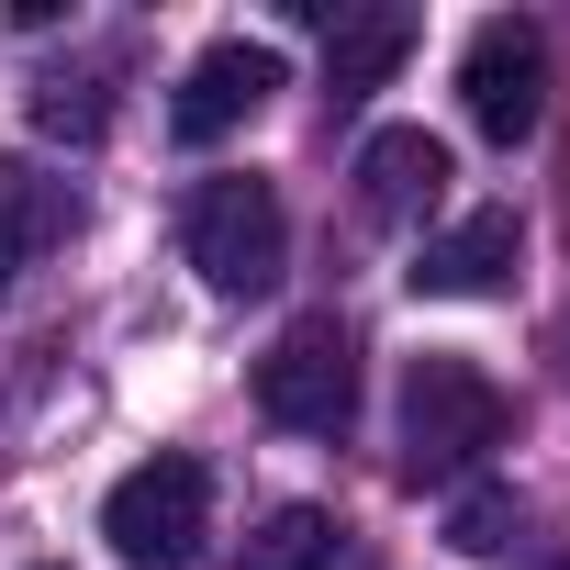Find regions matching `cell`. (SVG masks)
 Segmentation results:
<instances>
[{"label": "cell", "mask_w": 570, "mask_h": 570, "mask_svg": "<svg viewBox=\"0 0 570 570\" xmlns=\"http://www.w3.org/2000/svg\"><path fill=\"white\" fill-rule=\"evenodd\" d=\"M235 570H336V514H325V503H279V514H257L246 548H235Z\"/></svg>", "instance_id": "cell-11"}, {"label": "cell", "mask_w": 570, "mask_h": 570, "mask_svg": "<svg viewBox=\"0 0 570 570\" xmlns=\"http://www.w3.org/2000/svg\"><path fill=\"white\" fill-rule=\"evenodd\" d=\"M35 124H46V135H68V146H101L112 101H101V79H46V90H35Z\"/></svg>", "instance_id": "cell-13"}, {"label": "cell", "mask_w": 570, "mask_h": 570, "mask_svg": "<svg viewBox=\"0 0 570 570\" xmlns=\"http://www.w3.org/2000/svg\"><path fill=\"white\" fill-rule=\"evenodd\" d=\"M202 525H213V470H202L190 448H157L146 470H124V481L101 492V537H112V559H135V570H179V559L202 548Z\"/></svg>", "instance_id": "cell-3"}, {"label": "cell", "mask_w": 570, "mask_h": 570, "mask_svg": "<svg viewBox=\"0 0 570 570\" xmlns=\"http://www.w3.org/2000/svg\"><path fill=\"white\" fill-rule=\"evenodd\" d=\"M268 90H279V46L224 35V46H202V57H190V79L168 90V135H179V146H224Z\"/></svg>", "instance_id": "cell-6"}, {"label": "cell", "mask_w": 570, "mask_h": 570, "mask_svg": "<svg viewBox=\"0 0 570 570\" xmlns=\"http://www.w3.org/2000/svg\"><path fill=\"white\" fill-rule=\"evenodd\" d=\"M257 414L292 425V436H347V414H358V336L336 314H303L257 358Z\"/></svg>", "instance_id": "cell-4"}, {"label": "cell", "mask_w": 570, "mask_h": 570, "mask_svg": "<svg viewBox=\"0 0 570 570\" xmlns=\"http://www.w3.org/2000/svg\"><path fill=\"white\" fill-rule=\"evenodd\" d=\"M459 112H470V135L525 146L537 112H548V35L514 23V12H492V23L470 35V57H459Z\"/></svg>", "instance_id": "cell-5"}, {"label": "cell", "mask_w": 570, "mask_h": 570, "mask_svg": "<svg viewBox=\"0 0 570 570\" xmlns=\"http://www.w3.org/2000/svg\"><path fill=\"white\" fill-rule=\"evenodd\" d=\"M79 224V190L46 179L35 157H0V292H12L23 268H46V246H68Z\"/></svg>", "instance_id": "cell-9"}, {"label": "cell", "mask_w": 570, "mask_h": 570, "mask_svg": "<svg viewBox=\"0 0 570 570\" xmlns=\"http://www.w3.org/2000/svg\"><path fill=\"white\" fill-rule=\"evenodd\" d=\"M436 202H448V135L381 124V135L358 146V213H370V224H425Z\"/></svg>", "instance_id": "cell-8"}, {"label": "cell", "mask_w": 570, "mask_h": 570, "mask_svg": "<svg viewBox=\"0 0 570 570\" xmlns=\"http://www.w3.org/2000/svg\"><path fill=\"white\" fill-rule=\"evenodd\" d=\"M403 57H414V12H403V0H381V12H347V23L325 35V101L347 112V101L392 90Z\"/></svg>", "instance_id": "cell-10"}, {"label": "cell", "mask_w": 570, "mask_h": 570, "mask_svg": "<svg viewBox=\"0 0 570 570\" xmlns=\"http://www.w3.org/2000/svg\"><path fill=\"white\" fill-rule=\"evenodd\" d=\"M448 537H459L470 559H503V548L525 537V514H514V492H492V481H470V492H459V514H448Z\"/></svg>", "instance_id": "cell-12"}, {"label": "cell", "mask_w": 570, "mask_h": 570, "mask_svg": "<svg viewBox=\"0 0 570 570\" xmlns=\"http://www.w3.org/2000/svg\"><path fill=\"white\" fill-rule=\"evenodd\" d=\"M179 246H190V268L213 279L224 303H257V292H279V268H292V213H279L268 179L235 168V179H202V190H190Z\"/></svg>", "instance_id": "cell-2"}, {"label": "cell", "mask_w": 570, "mask_h": 570, "mask_svg": "<svg viewBox=\"0 0 570 570\" xmlns=\"http://www.w3.org/2000/svg\"><path fill=\"white\" fill-rule=\"evenodd\" d=\"M514 257H525V224H514V202H481V213H459L448 235H425L403 279H414L425 303H492L503 279H514Z\"/></svg>", "instance_id": "cell-7"}, {"label": "cell", "mask_w": 570, "mask_h": 570, "mask_svg": "<svg viewBox=\"0 0 570 570\" xmlns=\"http://www.w3.org/2000/svg\"><path fill=\"white\" fill-rule=\"evenodd\" d=\"M503 425H514V403H503V381L481 370V358H459V347H425L414 370H403V481H470L492 448H503Z\"/></svg>", "instance_id": "cell-1"}]
</instances>
